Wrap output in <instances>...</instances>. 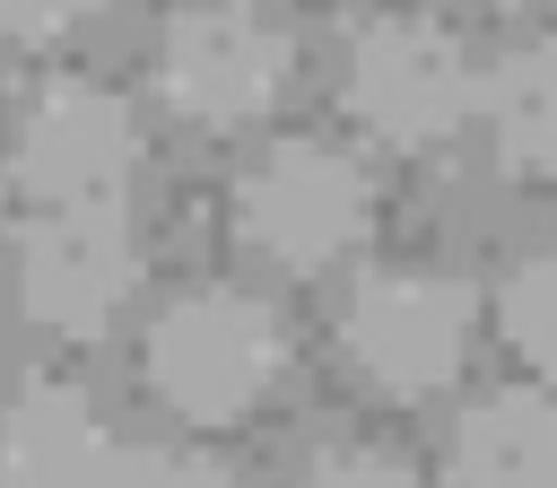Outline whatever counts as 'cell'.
<instances>
[{
    "label": "cell",
    "mask_w": 557,
    "mask_h": 488,
    "mask_svg": "<svg viewBox=\"0 0 557 488\" xmlns=\"http://www.w3.org/2000/svg\"><path fill=\"white\" fill-rule=\"evenodd\" d=\"M278 366H287V331L244 288H183L139 340L148 392L191 427H235L244 410H261Z\"/></svg>",
    "instance_id": "6da1fadb"
},
{
    "label": "cell",
    "mask_w": 557,
    "mask_h": 488,
    "mask_svg": "<svg viewBox=\"0 0 557 488\" xmlns=\"http://www.w3.org/2000/svg\"><path fill=\"white\" fill-rule=\"evenodd\" d=\"M479 113H487V139L513 174H557V35L513 44L479 78Z\"/></svg>",
    "instance_id": "30bf717a"
},
{
    "label": "cell",
    "mask_w": 557,
    "mask_h": 488,
    "mask_svg": "<svg viewBox=\"0 0 557 488\" xmlns=\"http://www.w3.org/2000/svg\"><path fill=\"white\" fill-rule=\"evenodd\" d=\"M113 471H122L113 427L78 383L35 375V383L9 392V410H0V488H113Z\"/></svg>",
    "instance_id": "ba28073f"
},
{
    "label": "cell",
    "mask_w": 557,
    "mask_h": 488,
    "mask_svg": "<svg viewBox=\"0 0 557 488\" xmlns=\"http://www.w3.org/2000/svg\"><path fill=\"white\" fill-rule=\"evenodd\" d=\"M339 357L383 401H426L470 357V288L444 270H366L339 305Z\"/></svg>",
    "instance_id": "3957f363"
},
{
    "label": "cell",
    "mask_w": 557,
    "mask_h": 488,
    "mask_svg": "<svg viewBox=\"0 0 557 488\" xmlns=\"http://www.w3.org/2000/svg\"><path fill=\"white\" fill-rule=\"evenodd\" d=\"M9 166H17V192L35 209L122 200V183L139 166V122L104 78H44L35 105L17 113Z\"/></svg>",
    "instance_id": "52a82bcc"
},
{
    "label": "cell",
    "mask_w": 557,
    "mask_h": 488,
    "mask_svg": "<svg viewBox=\"0 0 557 488\" xmlns=\"http://www.w3.org/2000/svg\"><path fill=\"white\" fill-rule=\"evenodd\" d=\"M17 296L26 322L52 340H104L122 305L139 296V235L122 200H78V209H35L17 244Z\"/></svg>",
    "instance_id": "8992f818"
},
{
    "label": "cell",
    "mask_w": 557,
    "mask_h": 488,
    "mask_svg": "<svg viewBox=\"0 0 557 488\" xmlns=\"http://www.w3.org/2000/svg\"><path fill=\"white\" fill-rule=\"evenodd\" d=\"M96 0H0V44H61Z\"/></svg>",
    "instance_id": "5bb4252c"
},
{
    "label": "cell",
    "mask_w": 557,
    "mask_h": 488,
    "mask_svg": "<svg viewBox=\"0 0 557 488\" xmlns=\"http://www.w3.org/2000/svg\"><path fill=\"white\" fill-rule=\"evenodd\" d=\"M374 218V183L348 148L331 139H278L261 166H244L235 183V235L252 253H270L278 270H322L339 261Z\"/></svg>",
    "instance_id": "5b68a950"
},
{
    "label": "cell",
    "mask_w": 557,
    "mask_h": 488,
    "mask_svg": "<svg viewBox=\"0 0 557 488\" xmlns=\"http://www.w3.org/2000/svg\"><path fill=\"white\" fill-rule=\"evenodd\" d=\"M496 331H505V349H513L531 375H557V244L522 253V261L496 279Z\"/></svg>",
    "instance_id": "8fae6325"
},
{
    "label": "cell",
    "mask_w": 557,
    "mask_h": 488,
    "mask_svg": "<svg viewBox=\"0 0 557 488\" xmlns=\"http://www.w3.org/2000/svg\"><path fill=\"white\" fill-rule=\"evenodd\" d=\"M339 105L383 148H444L479 113V70H470V52H461L453 26L400 9V17H366L348 35Z\"/></svg>",
    "instance_id": "7a4b0ae2"
},
{
    "label": "cell",
    "mask_w": 557,
    "mask_h": 488,
    "mask_svg": "<svg viewBox=\"0 0 557 488\" xmlns=\"http://www.w3.org/2000/svg\"><path fill=\"white\" fill-rule=\"evenodd\" d=\"M453 488H557V401L540 383H496L453 427Z\"/></svg>",
    "instance_id": "9c48e42d"
},
{
    "label": "cell",
    "mask_w": 557,
    "mask_h": 488,
    "mask_svg": "<svg viewBox=\"0 0 557 488\" xmlns=\"http://www.w3.org/2000/svg\"><path fill=\"white\" fill-rule=\"evenodd\" d=\"M113 488H244V471H226L218 453H131Z\"/></svg>",
    "instance_id": "7c38bea8"
},
{
    "label": "cell",
    "mask_w": 557,
    "mask_h": 488,
    "mask_svg": "<svg viewBox=\"0 0 557 488\" xmlns=\"http://www.w3.org/2000/svg\"><path fill=\"white\" fill-rule=\"evenodd\" d=\"M287 35L244 0H191L157 35V96L200 131H244L287 96Z\"/></svg>",
    "instance_id": "277c9868"
},
{
    "label": "cell",
    "mask_w": 557,
    "mask_h": 488,
    "mask_svg": "<svg viewBox=\"0 0 557 488\" xmlns=\"http://www.w3.org/2000/svg\"><path fill=\"white\" fill-rule=\"evenodd\" d=\"M479 9H505V0H479Z\"/></svg>",
    "instance_id": "9a60e30c"
},
{
    "label": "cell",
    "mask_w": 557,
    "mask_h": 488,
    "mask_svg": "<svg viewBox=\"0 0 557 488\" xmlns=\"http://www.w3.org/2000/svg\"><path fill=\"white\" fill-rule=\"evenodd\" d=\"M296 488H418V471L409 462H392V453H366V444H339V453H322Z\"/></svg>",
    "instance_id": "4fadbf2b"
}]
</instances>
